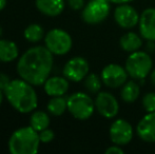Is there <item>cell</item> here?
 Instances as JSON below:
<instances>
[{"instance_id": "obj_17", "label": "cell", "mask_w": 155, "mask_h": 154, "mask_svg": "<svg viewBox=\"0 0 155 154\" xmlns=\"http://www.w3.org/2000/svg\"><path fill=\"white\" fill-rule=\"evenodd\" d=\"M19 49L17 44L8 39H0V61L12 62L18 57Z\"/></svg>"}, {"instance_id": "obj_14", "label": "cell", "mask_w": 155, "mask_h": 154, "mask_svg": "<svg viewBox=\"0 0 155 154\" xmlns=\"http://www.w3.org/2000/svg\"><path fill=\"white\" fill-rule=\"evenodd\" d=\"M136 132L141 140L155 143V112L147 113L137 123Z\"/></svg>"}, {"instance_id": "obj_23", "label": "cell", "mask_w": 155, "mask_h": 154, "mask_svg": "<svg viewBox=\"0 0 155 154\" xmlns=\"http://www.w3.org/2000/svg\"><path fill=\"white\" fill-rule=\"evenodd\" d=\"M101 84H102L101 77L94 74V73L88 74L87 77L84 78V88L88 90V92L92 93V94L99 93L100 89H101Z\"/></svg>"}, {"instance_id": "obj_25", "label": "cell", "mask_w": 155, "mask_h": 154, "mask_svg": "<svg viewBox=\"0 0 155 154\" xmlns=\"http://www.w3.org/2000/svg\"><path fill=\"white\" fill-rule=\"evenodd\" d=\"M38 133H39V138H40V142L45 143V144L51 143L52 140L54 139V137H55V133H54V131H53V130H51V129H49V128H47V129L38 132Z\"/></svg>"}, {"instance_id": "obj_30", "label": "cell", "mask_w": 155, "mask_h": 154, "mask_svg": "<svg viewBox=\"0 0 155 154\" xmlns=\"http://www.w3.org/2000/svg\"><path fill=\"white\" fill-rule=\"evenodd\" d=\"M150 80H151L152 84L155 86V69H152V71L150 72Z\"/></svg>"}, {"instance_id": "obj_1", "label": "cell", "mask_w": 155, "mask_h": 154, "mask_svg": "<svg viewBox=\"0 0 155 154\" xmlns=\"http://www.w3.org/2000/svg\"><path fill=\"white\" fill-rule=\"evenodd\" d=\"M53 64V53L45 45H36L27 50L19 58L17 73L33 86H40L50 77Z\"/></svg>"}, {"instance_id": "obj_2", "label": "cell", "mask_w": 155, "mask_h": 154, "mask_svg": "<svg viewBox=\"0 0 155 154\" xmlns=\"http://www.w3.org/2000/svg\"><path fill=\"white\" fill-rule=\"evenodd\" d=\"M4 96L8 103L20 113H31L38 105V96L33 84L22 78L13 79L4 89Z\"/></svg>"}, {"instance_id": "obj_3", "label": "cell", "mask_w": 155, "mask_h": 154, "mask_svg": "<svg viewBox=\"0 0 155 154\" xmlns=\"http://www.w3.org/2000/svg\"><path fill=\"white\" fill-rule=\"evenodd\" d=\"M39 133L31 126L13 132L8 139V150L12 154H35L40 146Z\"/></svg>"}, {"instance_id": "obj_29", "label": "cell", "mask_w": 155, "mask_h": 154, "mask_svg": "<svg viewBox=\"0 0 155 154\" xmlns=\"http://www.w3.org/2000/svg\"><path fill=\"white\" fill-rule=\"evenodd\" d=\"M109 1L114 4H123V3H129V2L133 1V0H109Z\"/></svg>"}, {"instance_id": "obj_19", "label": "cell", "mask_w": 155, "mask_h": 154, "mask_svg": "<svg viewBox=\"0 0 155 154\" xmlns=\"http://www.w3.org/2000/svg\"><path fill=\"white\" fill-rule=\"evenodd\" d=\"M139 94H140V88L134 80H129L121 87V99L127 103H132L136 101Z\"/></svg>"}, {"instance_id": "obj_5", "label": "cell", "mask_w": 155, "mask_h": 154, "mask_svg": "<svg viewBox=\"0 0 155 154\" xmlns=\"http://www.w3.org/2000/svg\"><path fill=\"white\" fill-rule=\"evenodd\" d=\"M68 100V111L76 119L87 120L95 111V101L90 95L84 92H76L70 95Z\"/></svg>"}, {"instance_id": "obj_11", "label": "cell", "mask_w": 155, "mask_h": 154, "mask_svg": "<svg viewBox=\"0 0 155 154\" xmlns=\"http://www.w3.org/2000/svg\"><path fill=\"white\" fill-rule=\"evenodd\" d=\"M95 109L101 116L113 118L118 114L119 103L114 95L109 92H99L95 98Z\"/></svg>"}, {"instance_id": "obj_15", "label": "cell", "mask_w": 155, "mask_h": 154, "mask_svg": "<svg viewBox=\"0 0 155 154\" xmlns=\"http://www.w3.org/2000/svg\"><path fill=\"white\" fill-rule=\"evenodd\" d=\"M45 92L49 96H63L69 90V80L64 76L49 77L43 84Z\"/></svg>"}, {"instance_id": "obj_33", "label": "cell", "mask_w": 155, "mask_h": 154, "mask_svg": "<svg viewBox=\"0 0 155 154\" xmlns=\"http://www.w3.org/2000/svg\"><path fill=\"white\" fill-rule=\"evenodd\" d=\"M2 33H3V31H2V28L0 27V37L2 36Z\"/></svg>"}, {"instance_id": "obj_26", "label": "cell", "mask_w": 155, "mask_h": 154, "mask_svg": "<svg viewBox=\"0 0 155 154\" xmlns=\"http://www.w3.org/2000/svg\"><path fill=\"white\" fill-rule=\"evenodd\" d=\"M69 6L74 11H79L84 8V0H67Z\"/></svg>"}, {"instance_id": "obj_16", "label": "cell", "mask_w": 155, "mask_h": 154, "mask_svg": "<svg viewBox=\"0 0 155 154\" xmlns=\"http://www.w3.org/2000/svg\"><path fill=\"white\" fill-rule=\"evenodd\" d=\"M37 10L45 16L55 17L60 15L64 10V0H36Z\"/></svg>"}, {"instance_id": "obj_31", "label": "cell", "mask_w": 155, "mask_h": 154, "mask_svg": "<svg viewBox=\"0 0 155 154\" xmlns=\"http://www.w3.org/2000/svg\"><path fill=\"white\" fill-rule=\"evenodd\" d=\"M6 6V0H0V11H2Z\"/></svg>"}, {"instance_id": "obj_32", "label": "cell", "mask_w": 155, "mask_h": 154, "mask_svg": "<svg viewBox=\"0 0 155 154\" xmlns=\"http://www.w3.org/2000/svg\"><path fill=\"white\" fill-rule=\"evenodd\" d=\"M3 96H4V92L2 90H0V106H1L2 101H3Z\"/></svg>"}, {"instance_id": "obj_7", "label": "cell", "mask_w": 155, "mask_h": 154, "mask_svg": "<svg viewBox=\"0 0 155 154\" xmlns=\"http://www.w3.org/2000/svg\"><path fill=\"white\" fill-rule=\"evenodd\" d=\"M111 10L109 0H90L82 8L81 17L89 25H98L108 18Z\"/></svg>"}, {"instance_id": "obj_8", "label": "cell", "mask_w": 155, "mask_h": 154, "mask_svg": "<svg viewBox=\"0 0 155 154\" xmlns=\"http://www.w3.org/2000/svg\"><path fill=\"white\" fill-rule=\"evenodd\" d=\"M128 72L126 68L119 66L116 64H110L106 66L101 71L102 84L110 89H117L119 87H123L128 81Z\"/></svg>"}, {"instance_id": "obj_13", "label": "cell", "mask_w": 155, "mask_h": 154, "mask_svg": "<svg viewBox=\"0 0 155 154\" xmlns=\"http://www.w3.org/2000/svg\"><path fill=\"white\" fill-rule=\"evenodd\" d=\"M139 34L148 41H155V8H148L139 17Z\"/></svg>"}, {"instance_id": "obj_10", "label": "cell", "mask_w": 155, "mask_h": 154, "mask_svg": "<svg viewBox=\"0 0 155 154\" xmlns=\"http://www.w3.org/2000/svg\"><path fill=\"white\" fill-rule=\"evenodd\" d=\"M110 139L114 145L124 146L128 145L133 138V128L130 123L123 118L116 119L112 123L109 130Z\"/></svg>"}, {"instance_id": "obj_9", "label": "cell", "mask_w": 155, "mask_h": 154, "mask_svg": "<svg viewBox=\"0 0 155 154\" xmlns=\"http://www.w3.org/2000/svg\"><path fill=\"white\" fill-rule=\"evenodd\" d=\"M90 66L87 59L84 57H76L71 58L68 60L67 64L63 67V76L67 78L68 80L73 82H78L84 80L89 74Z\"/></svg>"}, {"instance_id": "obj_6", "label": "cell", "mask_w": 155, "mask_h": 154, "mask_svg": "<svg viewBox=\"0 0 155 154\" xmlns=\"http://www.w3.org/2000/svg\"><path fill=\"white\" fill-rule=\"evenodd\" d=\"M45 43L53 55L62 56L71 51L73 40L70 34L64 30L53 29L45 34Z\"/></svg>"}, {"instance_id": "obj_27", "label": "cell", "mask_w": 155, "mask_h": 154, "mask_svg": "<svg viewBox=\"0 0 155 154\" xmlns=\"http://www.w3.org/2000/svg\"><path fill=\"white\" fill-rule=\"evenodd\" d=\"M10 81H11V79L8 75L0 72V90L4 91V89L8 87V84H10Z\"/></svg>"}, {"instance_id": "obj_20", "label": "cell", "mask_w": 155, "mask_h": 154, "mask_svg": "<svg viewBox=\"0 0 155 154\" xmlns=\"http://www.w3.org/2000/svg\"><path fill=\"white\" fill-rule=\"evenodd\" d=\"M30 126L35 129L37 132L49 128L50 126V116L45 111H33L30 117Z\"/></svg>"}, {"instance_id": "obj_12", "label": "cell", "mask_w": 155, "mask_h": 154, "mask_svg": "<svg viewBox=\"0 0 155 154\" xmlns=\"http://www.w3.org/2000/svg\"><path fill=\"white\" fill-rule=\"evenodd\" d=\"M140 15L129 3L118 4L114 11V19L120 28L126 30L133 29L139 22Z\"/></svg>"}, {"instance_id": "obj_24", "label": "cell", "mask_w": 155, "mask_h": 154, "mask_svg": "<svg viewBox=\"0 0 155 154\" xmlns=\"http://www.w3.org/2000/svg\"><path fill=\"white\" fill-rule=\"evenodd\" d=\"M143 107L148 113L155 112V93L150 92L147 93L143 97Z\"/></svg>"}, {"instance_id": "obj_21", "label": "cell", "mask_w": 155, "mask_h": 154, "mask_svg": "<svg viewBox=\"0 0 155 154\" xmlns=\"http://www.w3.org/2000/svg\"><path fill=\"white\" fill-rule=\"evenodd\" d=\"M47 109L52 115L60 116L68 110V100L63 96H54L49 100Z\"/></svg>"}, {"instance_id": "obj_22", "label": "cell", "mask_w": 155, "mask_h": 154, "mask_svg": "<svg viewBox=\"0 0 155 154\" xmlns=\"http://www.w3.org/2000/svg\"><path fill=\"white\" fill-rule=\"evenodd\" d=\"M23 36L29 42L37 43L45 37V32L40 25L32 23L25 28V30L23 31Z\"/></svg>"}, {"instance_id": "obj_18", "label": "cell", "mask_w": 155, "mask_h": 154, "mask_svg": "<svg viewBox=\"0 0 155 154\" xmlns=\"http://www.w3.org/2000/svg\"><path fill=\"white\" fill-rule=\"evenodd\" d=\"M119 45L124 52L133 53L138 51L143 45V37L134 32H128L119 39Z\"/></svg>"}, {"instance_id": "obj_4", "label": "cell", "mask_w": 155, "mask_h": 154, "mask_svg": "<svg viewBox=\"0 0 155 154\" xmlns=\"http://www.w3.org/2000/svg\"><path fill=\"white\" fill-rule=\"evenodd\" d=\"M129 76L133 79H143L153 69L152 58L147 52L135 51L129 55L124 64Z\"/></svg>"}, {"instance_id": "obj_28", "label": "cell", "mask_w": 155, "mask_h": 154, "mask_svg": "<svg viewBox=\"0 0 155 154\" xmlns=\"http://www.w3.org/2000/svg\"><path fill=\"white\" fill-rule=\"evenodd\" d=\"M106 154H124V150L120 148V146L114 145V146H111L107 149Z\"/></svg>"}]
</instances>
